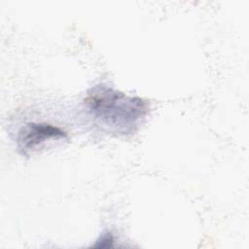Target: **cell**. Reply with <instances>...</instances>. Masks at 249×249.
Masks as SVG:
<instances>
[{
    "mask_svg": "<svg viewBox=\"0 0 249 249\" xmlns=\"http://www.w3.org/2000/svg\"><path fill=\"white\" fill-rule=\"evenodd\" d=\"M67 132L59 126L48 123L31 122L21 126L16 136V144L21 155L37 151L49 141L66 139Z\"/></svg>",
    "mask_w": 249,
    "mask_h": 249,
    "instance_id": "2",
    "label": "cell"
},
{
    "mask_svg": "<svg viewBox=\"0 0 249 249\" xmlns=\"http://www.w3.org/2000/svg\"><path fill=\"white\" fill-rule=\"evenodd\" d=\"M114 241L115 239L113 234L109 231H106L100 234V236L96 239L95 244H93L92 246L95 248H108L113 246Z\"/></svg>",
    "mask_w": 249,
    "mask_h": 249,
    "instance_id": "3",
    "label": "cell"
},
{
    "mask_svg": "<svg viewBox=\"0 0 249 249\" xmlns=\"http://www.w3.org/2000/svg\"><path fill=\"white\" fill-rule=\"evenodd\" d=\"M84 102L88 114L97 124L121 135L135 132L149 111L147 100L124 94L105 85L89 89Z\"/></svg>",
    "mask_w": 249,
    "mask_h": 249,
    "instance_id": "1",
    "label": "cell"
}]
</instances>
